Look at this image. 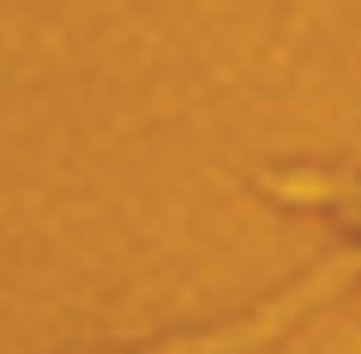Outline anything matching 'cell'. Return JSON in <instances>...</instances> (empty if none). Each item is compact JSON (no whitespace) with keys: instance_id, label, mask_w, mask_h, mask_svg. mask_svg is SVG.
I'll use <instances>...</instances> for the list:
<instances>
[{"instance_id":"6da1fadb","label":"cell","mask_w":361,"mask_h":354,"mask_svg":"<svg viewBox=\"0 0 361 354\" xmlns=\"http://www.w3.org/2000/svg\"><path fill=\"white\" fill-rule=\"evenodd\" d=\"M355 270V258H343V265H325L313 282H301L289 301H277V306H265L259 318H247V324H229V330H217V336H193V342H175V348H163V354H235V348H253L259 336H271V330L283 324L295 306H307L313 294H325V282H337V277H349Z\"/></svg>"}]
</instances>
